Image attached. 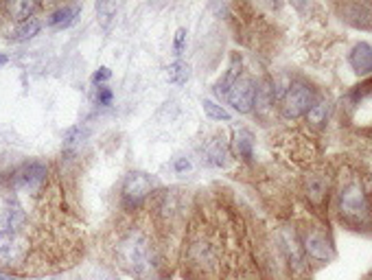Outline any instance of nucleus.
<instances>
[{
	"mask_svg": "<svg viewBox=\"0 0 372 280\" xmlns=\"http://www.w3.org/2000/svg\"><path fill=\"white\" fill-rule=\"evenodd\" d=\"M248 239V228L234 211L215 197H195L177 250L184 280H223Z\"/></svg>",
	"mask_w": 372,
	"mask_h": 280,
	"instance_id": "nucleus-1",
	"label": "nucleus"
},
{
	"mask_svg": "<svg viewBox=\"0 0 372 280\" xmlns=\"http://www.w3.org/2000/svg\"><path fill=\"white\" fill-rule=\"evenodd\" d=\"M103 243L112 265L134 280H171L177 267V252L158 235L147 211L121 213Z\"/></svg>",
	"mask_w": 372,
	"mask_h": 280,
	"instance_id": "nucleus-2",
	"label": "nucleus"
},
{
	"mask_svg": "<svg viewBox=\"0 0 372 280\" xmlns=\"http://www.w3.org/2000/svg\"><path fill=\"white\" fill-rule=\"evenodd\" d=\"M333 215L353 233L372 235V189L364 175L353 171L335 175Z\"/></svg>",
	"mask_w": 372,
	"mask_h": 280,
	"instance_id": "nucleus-3",
	"label": "nucleus"
},
{
	"mask_svg": "<svg viewBox=\"0 0 372 280\" xmlns=\"http://www.w3.org/2000/svg\"><path fill=\"white\" fill-rule=\"evenodd\" d=\"M296 228H298L300 243H303V250L309 259V265L314 267V270L335 261V257H338V252H335V243H333V237L329 233V228L324 226L322 219L309 215Z\"/></svg>",
	"mask_w": 372,
	"mask_h": 280,
	"instance_id": "nucleus-4",
	"label": "nucleus"
},
{
	"mask_svg": "<svg viewBox=\"0 0 372 280\" xmlns=\"http://www.w3.org/2000/svg\"><path fill=\"white\" fill-rule=\"evenodd\" d=\"M270 233L283 254L287 270L292 274V280H311L314 267L309 265V259L303 250V243H300V237H298V228L294 224H281L272 228Z\"/></svg>",
	"mask_w": 372,
	"mask_h": 280,
	"instance_id": "nucleus-5",
	"label": "nucleus"
},
{
	"mask_svg": "<svg viewBox=\"0 0 372 280\" xmlns=\"http://www.w3.org/2000/svg\"><path fill=\"white\" fill-rule=\"evenodd\" d=\"M333 186H335V175H331L329 169L318 166L311 169L303 180V193L305 200L314 211V217L324 219L329 211V204L333 197Z\"/></svg>",
	"mask_w": 372,
	"mask_h": 280,
	"instance_id": "nucleus-6",
	"label": "nucleus"
},
{
	"mask_svg": "<svg viewBox=\"0 0 372 280\" xmlns=\"http://www.w3.org/2000/svg\"><path fill=\"white\" fill-rule=\"evenodd\" d=\"M155 193V180L142 171H131L121 184V213L134 215L147 208Z\"/></svg>",
	"mask_w": 372,
	"mask_h": 280,
	"instance_id": "nucleus-7",
	"label": "nucleus"
},
{
	"mask_svg": "<svg viewBox=\"0 0 372 280\" xmlns=\"http://www.w3.org/2000/svg\"><path fill=\"white\" fill-rule=\"evenodd\" d=\"M46 182H49V164L42 160H29L11 171L9 191L38 195V193H44Z\"/></svg>",
	"mask_w": 372,
	"mask_h": 280,
	"instance_id": "nucleus-8",
	"label": "nucleus"
},
{
	"mask_svg": "<svg viewBox=\"0 0 372 280\" xmlns=\"http://www.w3.org/2000/svg\"><path fill=\"white\" fill-rule=\"evenodd\" d=\"M316 101H318V94L314 86H309L305 81H294L289 83V88L283 92L281 114L287 120H298L309 114V109L314 107Z\"/></svg>",
	"mask_w": 372,
	"mask_h": 280,
	"instance_id": "nucleus-9",
	"label": "nucleus"
},
{
	"mask_svg": "<svg viewBox=\"0 0 372 280\" xmlns=\"http://www.w3.org/2000/svg\"><path fill=\"white\" fill-rule=\"evenodd\" d=\"M348 120L359 129L372 127V81L357 86L348 96Z\"/></svg>",
	"mask_w": 372,
	"mask_h": 280,
	"instance_id": "nucleus-10",
	"label": "nucleus"
},
{
	"mask_svg": "<svg viewBox=\"0 0 372 280\" xmlns=\"http://www.w3.org/2000/svg\"><path fill=\"white\" fill-rule=\"evenodd\" d=\"M223 280H263L256 259H254V250H252V237L250 235L243 241L241 250L237 252V257H234L230 270H228Z\"/></svg>",
	"mask_w": 372,
	"mask_h": 280,
	"instance_id": "nucleus-11",
	"label": "nucleus"
},
{
	"mask_svg": "<svg viewBox=\"0 0 372 280\" xmlns=\"http://www.w3.org/2000/svg\"><path fill=\"white\" fill-rule=\"evenodd\" d=\"M226 101L232 105L234 112L239 114H250L254 109V101H256V86H254V79L241 75L234 86L228 90L226 94Z\"/></svg>",
	"mask_w": 372,
	"mask_h": 280,
	"instance_id": "nucleus-12",
	"label": "nucleus"
},
{
	"mask_svg": "<svg viewBox=\"0 0 372 280\" xmlns=\"http://www.w3.org/2000/svg\"><path fill=\"white\" fill-rule=\"evenodd\" d=\"M29 230V215L18 202H7L0 208V233L3 235H22Z\"/></svg>",
	"mask_w": 372,
	"mask_h": 280,
	"instance_id": "nucleus-13",
	"label": "nucleus"
},
{
	"mask_svg": "<svg viewBox=\"0 0 372 280\" xmlns=\"http://www.w3.org/2000/svg\"><path fill=\"white\" fill-rule=\"evenodd\" d=\"M335 9L342 14V20L353 24L357 29L372 31V3H344L335 5Z\"/></svg>",
	"mask_w": 372,
	"mask_h": 280,
	"instance_id": "nucleus-14",
	"label": "nucleus"
},
{
	"mask_svg": "<svg viewBox=\"0 0 372 280\" xmlns=\"http://www.w3.org/2000/svg\"><path fill=\"white\" fill-rule=\"evenodd\" d=\"M201 160L206 162L208 166H226L228 160H230V147H228L226 138L221 136V133H215L212 138H208L206 142H204L201 147Z\"/></svg>",
	"mask_w": 372,
	"mask_h": 280,
	"instance_id": "nucleus-15",
	"label": "nucleus"
},
{
	"mask_svg": "<svg viewBox=\"0 0 372 280\" xmlns=\"http://www.w3.org/2000/svg\"><path fill=\"white\" fill-rule=\"evenodd\" d=\"M42 9H44V5L31 3V0H25V3H3L0 5V18L14 20L16 24H20V22H27V20L35 18V14Z\"/></svg>",
	"mask_w": 372,
	"mask_h": 280,
	"instance_id": "nucleus-16",
	"label": "nucleus"
},
{
	"mask_svg": "<svg viewBox=\"0 0 372 280\" xmlns=\"http://www.w3.org/2000/svg\"><path fill=\"white\" fill-rule=\"evenodd\" d=\"M348 64L355 70L359 77H370L372 75V46L368 42H359L351 48L348 55Z\"/></svg>",
	"mask_w": 372,
	"mask_h": 280,
	"instance_id": "nucleus-17",
	"label": "nucleus"
},
{
	"mask_svg": "<svg viewBox=\"0 0 372 280\" xmlns=\"http://www.w3.org/2000/svg\"><path fill=\"white\" fill-rule=\"evenodd\" d=\"M79 14H81V5H64V7L51 11L49 18H46V27L53 29V31L68 29V27H73V24H75Z\"/></svg>",
	"mask_w": 372,
	"mask_h": 280,
	"instance_id": "nucleus-18",
	"label": "nucleus"
},
{
	"mask_svg": "<svg viewBox=\"0 0 372 280\" xmlns=\"http://www.w3.org/2000/svg\"><path fill=\"white\" fill-rule=\"evenodd\" d=\"M232 151L237 158H241L243 162L254 160V133L245 127H239L232 133Z\"/></svg>",
	"mask_w": 372,
	"mask_h": 280,
	"instance_id": "nucleus-19",
	"label": "nucleus"
},
{
	"mask_svg": "<svg viewBox=\"0 0 372 280\" xmlns=\"http://www.w3.org/2000/svg\"><path fill=\"white\" fill-rule=\"evenodd\" d=\"M241 68H243V59H241V55L239 53H232V57H230V66H228V72H226V77L215 86V92H217L219 96L223 94H228V90H230L234 83L239 81V77H241Z\"/></svg>",
	"mask_w": 372,
	"mask_h": 280,
	"instance_id": "nucleus-20",
	"label": "nucleus"
},
{
	"mask_svg": "<svg viewBox=\"0 0 372 280\" xmlns=\"http://www.w3.org/2000/svg\"><path fill=\"white\" fill-rule=\"evenodd\" d=\"M40 29H42V22L38 18H31L27 22L16 24L14 29H9L7 31V40H11V42H27V40L35 38V35L40 33Z\"/></svg>",
	"mask_w": 372,
	"mask_h": 280,
	"instance_id": "nucleus-21",
	"label": "nucleus"
},
{
	"mask_svg": "<svg viewBox=\"0 0 372 280\" xmlns=\"http://www.w3.org/2000/svg\"><path fill=\"white\" fill-rule=\"evenodd\" d=\"M327 116H329V103L316 101L314 107H311L309 114H307V123H311L314 127H322L324 123H327Z\"/></svg>",
	"mask_w": 372,
	"mask_h": 280,
	"instance_id": "nucleus-22",
	"label": "nucleus"
},
{
	"mask_svg": "<svg viewBox=\"0 0 372 280\" xmlns=\"http://www.w3.org/2000/svg\"><path fill=\"white\" fill-rule=\"evenodd\" d=\"M204 112H206V116L208 118H212V120H223V123H230V112H228L226 107H221V105H217L215 101H210V99H204Z\"/></svg>",
	"mask_w": 372,
	"mask_h": 280,
	"instance_id": "nucleus-23",
	"label": "nucleus"
},
{
	"mask_svg": "<svg viewBox=\"0 0 372 280\" xmlns=\"http://www.w3.org/2000/svg\"><path fill=\"white\" fill-rule=\"evenodd\" d=\"M81 140H83V131H81V127H73V129H68L66 131V136H64V149H66V153H73L79 144H81Z\"/></svg>",
	"mask_w": 372,
	"mask_h": 280,
	"instance_id": "nucleus-24",
	"label": "nucleus"
},
{
	"mask_svg": "<svg viewBox=\"0 0 372 280\" xmlns=\"http://www.w3.org/2000/svg\"><path fill=\"white\" fill-rule=\"evenodd\" d=\"M186 79H188V66L184 62H179V59H175L169 68V81L171 83H184Z\"/></svg>",
	"mask_w": 372,
	"mask_h": 280,
	"instance_id": "nucleus-25",
	"label": "nucleus"
},
{
	"mask_svg": "<svg viewBox=\"0 0 372 280\" xmlns=\"http://www.w3.org/2000/svg\"><path fill=\"white\" fill-rule=\"evenodd\" d=\"M90 280H118V276H116V272L112 270L110 265H101V267H97V270L92 272Z\"/></svg>",
	"mask_w": 372,
	"mask_h": 280,
	"instance_id": "nucleus-26",
	"label": "nucleus"
},
{
	"mask_svg": "<svg viewBox=\"0 0 372 280\" xmlns=\"http://www.w3.org/2000/svg\"><path fill=\"white\" fill-rule=\"evenodd\" d=\"M184 46H186V29H177L175 33V40H173V55L179 59L184 53Z\"/></svg>",
	"mask_w": 372,
	"mask_h": 280,
	"instance_id": "nucleus-27",
	"label": "nucleus"
},
{
	"mask_svg": "<svg viewBox=\"0 0 372 280\" xmlns=\"http://www.w3.org/2000/svg\"><path fill=\"white\" fill-rule=\"evenodd\" d=\"M94 99H97L99 105H110L112 99H114V94L107 86H97V94H94Z\"/></svg>",
	"mask_w": 372,
	"mask_h": 280,
	"instance_id": "nucleus-28",
	"label": "nucleus"
},
{
	"mask_svg": "<svg viewBox=\"0 0 372 280\" xmlns=\"http://www.w3.org/2000/svg\"><path fill=\"white\" fill-rule=\"evenodd\" d=\"M97 11H99V18L107 24V20L112 18V14H116V5H110V3H99V5H97Z\"/></svg>",
	"mask_w": 372,
	"mask_h": 280,
	"instance_id": "nucleus-29",
	"label": "nucleus"
},
{
	"mask_svg": "<svg viewBox=\"0 0 372 280\" xmlns=\"http://www.w3.org/2000/svg\"><path fill=\"white\" fill-rule=\"evenodd\" d=\"M112 77V72H110V68H99L97 72H94V75H92V81L94 83H97V86H103V81H107V79H110Z\"/></svg>",
	"mask_w": 372,
	"mask_h": 280,
	"instance_id": "nucleus-30",
	"label": "nucleus"
},
{
	"mask_svg": "<svg viewBox=\"0 0 372 280\" xmlns=\"http://www.w3.org/2000/svg\"><path fill=\"white\" fill-rule=\"evenodd\" d=\"M190 166H193V164H190L188 158H177L171 169H173L175 173H186V171H190Z\"/></svg>",
	"mask_w": 372,
	"mask_h": 280,
	"instance_id": "nucleus-31",
	"label": "nucleus"
},
{
	"mask_svg": "<svg viewBox=\"0 0 372 280\" xmlns=\"http://www.w3.org/2000/svg\"><path fill=\"white\" fill-rule=\"evenodd\" d=\"M0 280H20L18 276L14 274H7V272H0Z\"/></svg>",
	"mask_w": 372,
	"mask_h": 280,
	"instance_id": "nucleus-32",
	"label": "nucleus"
},
{
	"mask_svg": "<svg viewBox=\"0 0 372 280\" xmlns=\"http://www.w3.org/2000/svg\"><path fill=\"white\" fill-rule=\"evenodd\" d=\"M9 62V57L7 55H0V66H5Z\"/></svg>",
	"mask_w": 372,
	"mask_h": 280,
	"instance_id": "nucleus-33",
	"label": "nucleus"
},
{
	"mask_svg": "<svg viewBox=\"0 0 372 280\" xmlns=\"http://www.w3.org/2000/svg\"><path fill=\"white\" fill-rule=\"evenodd\" d=\"M366 280H372V274H370V276H368V278H366Z\"/></svg>",
	"mask_w": 372,
	"mask_h": 280,
	"instance_id": "nucleus-34",
	"label": "nucleus"
}]
</instances>
